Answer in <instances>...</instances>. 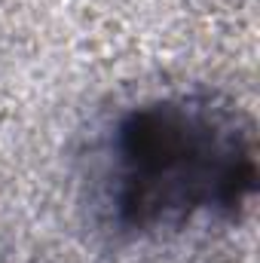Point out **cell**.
<instances>
[{"label": "cell", "mask_w": 260, "mask_h": 263, "mask_svg": "<svg viewBox=\"0 0 260 263\" xmlns=\"http://www.w3.org/2000/svg\"><path fill=\"white\" fill-rule=\"evenodd\" d=\"M114 211L135 233L233 217L257 190L248 114L208 92L169 95L129 110L114 132Z\"/></svg>", "instance_id": "obj_1"}]
</instances>
